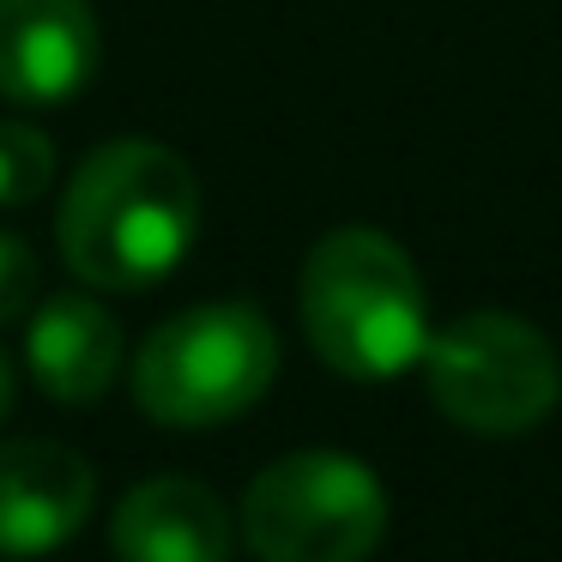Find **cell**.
<instances>
[{
    "label": "cell",
    "mask_w": 562,
    "mask_h": 562,
    "mask_svg": "<svg viewBox=\"0 0 562 562\" xmlns=\"http://www.w3.org/2000/svg\"><path fill=\"white\" fill-rule=\"evenodd\" d=\"M55 236L74 279L98 291H146L194 248L200 176L158 139H110L74 170Z\"/></svg>",
    "instance_id": "6da1fadb"
},
{
    "label": "cell",
    "mask_w": 562,
    "mask_h": 562,
    "mask_svg": "<svg viewBox=\"0 0 562 562\" xmlns=\"http://www.w3.org/2000/svg\"><path fill=\"white\" fill-rule=\"evenodd\" d=\"M296 308L315 357L345 381H393L424 363L429 296L387 231L345 224L321 236L296 279Z\"/></svg>",
    "instance_id": "7a4b0ae2"
},
{
    "label": "cell",
    "mask_w": 562,
    "mask_h": 562,
    "mask_svg": "<svg viewBox=\"0 0 562 562\" xmlns=\"http://www.w3.org/2000/svg\"><path fill=\"white\" fill-rule=\"evenodd\" d=\"M279 375V333L255 303H194L134 351V400L170 429H212L260 405Z\"/></svg>",
    "instance_id": "3957f363"
},
{
    "label": "cell",
    "mask_w": 562,
    "mask_h": 562,
    "mask_svg": "<svg viewBox=\"0 0 562 562\" xmlns=\"http://www.w3.org/2000/svg\"><path fill=\"white\" fill-rule=\"evenodd\" d=\"M429 400L472 436H526L562 400V357L526 315L472 308L429 333L424 345Z\"/></svg>",
    "instance_id": "277c9868"
},
{
    "label": "cell",
    "mask_w": 562,
    "mask_h": 562,
    "mask_svg": "<svg viewBox=\"0 0 562 562\" xmlns=\"http://www.w3.org/2000/svg\"><path fill=\"white\" fill-rule=\"evenodd\" d=\"M387 532V490L333 448L284 453L248 484L243 538L260 562H363Z\"/></svg>",
    "instance_id": "5b68a950"
},
{
    "label": "cell",
    "mask_w": 562,
    "mask_h": 562,
    "mask_svg": "<svg viewBox=\"0 0 562 562\" xmlns=\"http://www.w3.org/2000/svg\"><path fill=\"white\" fill-rule=\"evenodd\" d=\"M91 0H0V98L19 110L67 103L98 74Z\"/></svg>",
    "instance_id": "8992f818"
},
{
    "label": "cell",
    "mask_w": 562,
    "mask_h": 562,
    "mask_svg": "<svg viewBox=\"0 0 562 562\" xmlns=\"http://www.w3.org/2000/svg\"><path fill=\"white\" fill-rule=\"evenodd\" d=\"M98 502V472L67 441H0V557H49Z\"/></svg>",
    "instance_id": "52a82bcc"
},
{
    "label": "cell",
    "mask_w": 562,
    "mask_h": 562,
    "mask_svg": "<svg viewBox=\"0 0 562 562\" xmlns=\"http://www.w3.org/2000/svg\"><path fill=\"white\" fill-rule=\"evenodd\" d=\"M122 562H231V514L200 477H146L110 520Z\"/></svg>",
    "instance_id": "ba28073f"
},
{
    "label": "cell",
    "mask_w": 562,
    "mask_h": 562,
    "mask_svg": "<svg viewBox=\"0 0 562 562\" xmlns=\"http://www.w3.org/2000/svg\"><path fill=\"white\" fill-rule=\"evenodd\" d=\"M25 363L37 387L61 405H91L110 393L115 369H122V327L103 303L91 296H49L31 315L25 333Z\"/></svg>",
    "instance_id": "9c48e42d"
},
{
    "label": "cell",
    "mask_w": 562,
    "mask_h": 562,
    "mask_svg": "<svg viewBox=\"0 0 562 562\" xmlns=\"http://www.w3.org/2000/svg\"><path fill=\"white\" fill-rule=\"evenodd\" d=\"M55 182V139L31 122L0 115V206H31Z\"/></svg>",
    "instance_id": "30bf717a"
},
{
    "label": "cell",
    "mask_w": 562,
    "mask_h": 562,
    "mask_svg": "<svg viewBox=\"0 0 562 562\" xmlns=\"http://www.w3.org/2000/svg\"><path fill=\"white\" fill-rule=\"evenodd\" d=\"M37 255H31V243L25 236H13V231H0V327L7 321H19L31 303H37Z\"/></svg>",
    "instance_id": "8fae6325"
},
{
    "label": "cell",
    "mask_w": 562,
    "mask_h": 562,
    "mask_svg": "<svg viewBox=\"0 0 562 562\" xmlns=\"http://www.w3.org/2000/svg\"><path fill=\"white\" fill-rule=\"evenodd\" d=\"M13 363H7V351H0V424H7V412H13Z\"/></svg>",
    "instance_id": "7c38bea8"
}]
</instances>
